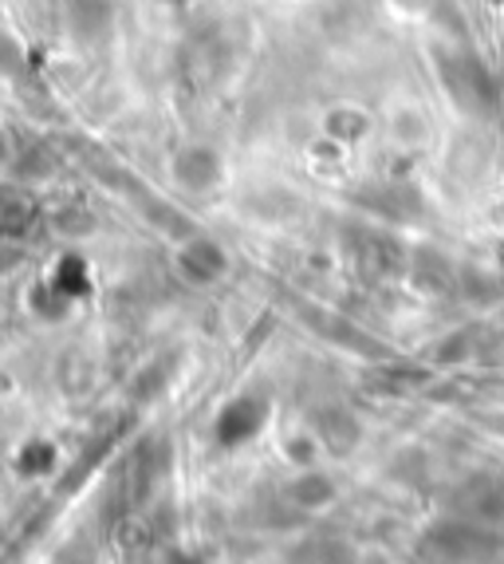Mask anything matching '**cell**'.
<instances>
[{
  "mask_svg": "<svg viewBox=\"0 0 504 564\" xmlns=\"http://www.w3.org/2000/svg\"><path fill=\"white\" fill-rule=\"evenodd\" d=\"M441 79H446L449 95L458 99L461 111L469 115H493L496 107V87L489 79V72L476 64L469 52H438Z\"/></svg>",
  "mask_w": 504,
  "mask_h": 564,
  "instance_id": "obj_1",
  "label": "cell"
},
{
  "mask_svg": "<svg viewBox=\"0 0 504 564\" xmlns=\"http://www.w3.org/2000/svg\"><path fill=\"white\" fill-rule=\"evenodd\" d=\"M347 261L363 281H391L402 269V245L383 234H351L347 237Z\"/></svg>",
  "mask_w": 504,
  "mask_h": 564,
  "instance_id": "obj_2",
  "label": "cell"
},
{
  "mask_svg": "<svg viewBox=\"0 0 504 564\" xmlns=\"http://www.w3.org/2000/svg\"><path fill=\"white\" fill-rule=\"evenodd\" d=\"M453 506L465 513V521H489L504 513V486H496L493 478H476L469 486L458 489Z\"/></svg>",
  "mask_w": 504,
  "mask_h": 564,
  "instance_id": "obj_3",
  "label": "cell"
},
{
  "mask_svg": "<svg viewBox=\"0 0 504 564\" xmlns=\"http://www.w3.org/2000/svg\"><path fill=\"white\" fill-rule=\"evenodd\" d=\"M224 253H221V245L209 241V237H197V241L186 245V253H182V269H186L194 281H217V276L224 273Z\"/></svg>",
  "mask_w": 504,
  "mask_h": 564,
  "instance_id": "obj_4",
  "label": "cell"
},
{
  "mask_svg": "<svg viewBox=\"0 0 504 564\" xmlns=\"http://www.w3.org/2000/svg\"><path fill=\"white\" fill-rule=\"evenodd\" d=\"M264 423V403L256 399H237L229 411L221 414V443H244L249 434H256Z\"/></svg>",
  "mask_w": 504,
  "mask_h": 564,
  "instance_id": "obj_5",
  "label": "cell"
},
{
  "mask_svg": "<svg viewBox=\"0 0 504 564\" xmlns=\"http://www.w3.org/2000/svg\"><path fill=\"white\" fill-rule=\"evenodd\" d=\"M36 202L24 198V194H0V234H9V237H24L32 226H36Z\"/></svg>",
  "mask_w": 504,
  "mask_h": 564,
  "instance_id": "obj_6",
  "label": "cell"
},
{
  "mask_svg": "<svg viewBox=\"0 0 504 564\" xmlns=\"http://www.w3.org/2000/svg\"><path fill=\"white\" fill-rule=\"evenodd\" d=\"M178 178L186 182L189 189H206L209 182L217 178V159H213V151H206V147L182 151L178 154Z\"/></svg>",
  "mask_w": 504,
  "mask_h": 564,
  "instance_id": "obj_7",
  "label": "cell"
},
{
  "mask_svg": "<svg viewBox=\"0 0 504 564\" xmlns=\"http://www.w3.org/2000/svg\"><path fill=\"white\" fill-rule=\"evenodd\" d=\"M217 72H221V64H217V56H213V44L186 47V56H182V79H186L189 87L213 84Z\"/></svg>",
  "mask_w": 504,
  "mask_h": 564,
  "instance_id": "obj_8",
  "label": "cell"
},
{
  "mask_svg": "<svg viewBox=\"0 0 504 564\" xmlns=\"http://www.w3.org/2000/svg\"><path fill=\"white\" fill-rule=\"evenodd\" d=\"M319 434H324V443L331 446V451L347 454L359 443V423L347 411H327V414H319Z\"/></svg>",
  "mask_w": 504,
  "mask_h": 564,
  "instance_id": "obj_9",
  "label": "cell"
},
{
  "mask_svg": "<svg viewBox=\"0 0 504 564\" xmlns=\"http://www.w3.org/2000/svg\"><path fill=\"white\" fill-rule=\"evenodd\" d=\"M67 9H72V24L84 36L103 32L107 20H111V0H67Z\"/></svg>",
  "mask_w": 504,
  "mask_h": 564,
  "instance_id": "obj_10",
  "label": "cell"
},
{
  "mask_svg": "<svg viewBox=\"0 0 504 564\" xmlns=\"http://www.w3.org/2000/svg\"><path fill=\"white\" fill-rule=\"evenodd\" d=\"M418 284L421 289H434V292H449L458 284V273H453V264L441 261L438 253H426L418 261Z\"/></svg>",
  "mask_w": 504,
  "mask_h": 564,
  "instance_id": "obj_11",
  "label": "cell"
},
{
  "mask_svg": "<svg viewBox=\"0 0 504 564\" xmlns=\"http://www.w3.org/2000/svg\"><path fill=\"white\" fill-rule=\"evenodd\" d=\"M288 494H292V501H296V506H304V509H319V506H327V501L336 498L331 481L319 478V474H308V478L292 481Z\"/></svg>",
  "mask_w": 504,
  "mask_h": 564,
  "instance_id": "obj_12",
  "label": "cell"
},
{
  "mask_svg": "<svg viewBox=\"0 0 504 564\" xmlns=\"http://www.w3.org/2000/svg\"><path fill=\"white\" fill-rule=\"evenodd\" d=\"M119 545L122 549H150L154 545V525H150V518H127L122 521Z\"/></svg>",
  "mask_w": 504,
  "mask_h": 564,
  "instance_id": "obj_13",
  "label": "cell"
},
{
  "mask_svg": "<svg viewBox=\"0 0 504 564\" xmlns=\"http://www.w3.org/2000/svg\"><path fill=\"white\" fill-rule=\"evenodd\" d=\"M24 474H36V470H47L52 466V446H29V454L17 462Z\"/></svg>",
  "mask_w": 504,
  "mask_h": 564,
  "instance_id": "obj_14",
  "label": "cell"
}]
</instances>
